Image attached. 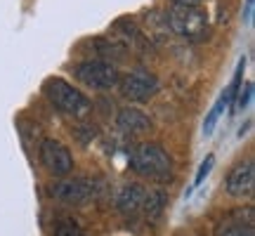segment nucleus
I'll list each match as a JSON object with an SVG mask.
<instances>
[{"instance_id":"f257e3e1","label":"nucleus","mask_w":255,"mask_h":236,"mask_svg":"<svg viewBox=\"0 0 255 236\" xmlns=\"http://www.w3.org/2000/svg\"><path fill=\"white\" fill-rule=\"evenodd\" d=\"M165 21L175 36L184 38L189 43H199L206 40L210 31L208 14L201 7H182V5H173L165 14Z\"/></svg>"},{"instance_id":"f03ea898","label":"nucleus","mask_w":255,"mask_h":236,"mask_svg":"<svg viewBox=\"0 0 255 236\" xmlns=\"http://www.w3.org/2000/svg\"><path fill=\"white\" fill-rule=\"evenodd\" d=\"M43 90H45L47 100L52 102L62 114H66V116L83 118V116H88L92 109L90 100H88L81 90H76L73 85L62 81V78H50V81H45Z\"/></svg>"},{"instance_id":"7ed1b4c3","label":"nucleus","mask_w":255,"mask_h":236,"mask_svg":"<svg viewBox=\"0 0 255 236\" xmlns=\"http://www.w3.org/2000/svg\"><path fill=\"white\" fill-rule=\"evenodd\" d=\"M130 168L142 177L163 180L173 170V161L158 144H139L130 154Z\"/></svg>"},{"instance_id":"20e7f679","label":"nucleus","mask_w":255,"mask_h":236,"mask_svg":"<svg viewBox=\"0 0 255 236\" xmlns=\"http://www.w3.org/2000/svg\"><path fill=\"white\" fill-rule=\"evenodd\" d=\"M76 78L88 85V88H97V90H109L114 85H119L121 76L119 69L114 64L104 62V59H88L76 66Z\"/></svg>"},{"instance_id":"39448f33","label":"nucleus","mask_w":255,"mask_h":236,"mask_svg":"<svg viewBox=\"0 0 255 236\" xmlns=\"http://www.w3.org/2000/svg\"><path fill=\"white\" fill-rule=\"evenodd\" d=\"M119 85H121V95L128 97L130 102H146L158 92V78L154 73L144 71V69L130 71L126 78H121Z\"/></svg>"},{"instance_id":"423d86ee","label":"nucleus","mask_w":255,"mask_h":236,"mask_svg":"<svg viewBox=\"0 0 255 236\" xmlns=\"http://www.w3.org/2000/svg\"><path fill=\"white\" fill-rule=\"evenodd\" d=\"M38 154H40L43 168H45L50 175H55V177H64V175H69L73 170L71 151H69L62 142H57V139H43Z\"/></svg>"},{"instance_id":"0eeeda50","label":"nucleus","mask_w":255,"mask_h":236,"mask_svg":"<svg viewBox=\"0 0 255 236\" xmlns=\"http://www.w3.org/2000/svg\"><path fill=\"white\" fill-rule=\"evenodd\" d=\"M52 199L64 201V203H71V206H83L85 201L92 199L95 194V184L88 177H76V180H62L57 182L55 187H50L47 191Z\"/></svg>"},{"instance_id":"6e6552de","label":"nucleus","mask_w":255,"mask_h":236,"mask_svg":"<svg viewBox=\"0 0 255 236\" xmlns=\"http://www.w3.org/2000/svg\"><path fill=\"white\" fill-rule=\"evenodd\" d=\"M253 184H255V165L253 161H244L237 163L229 170L227 180H225V191L234 199H244L253 194Z\"/></svg>"},{"instance_id":"1a4fd4ad","label":"nucleus","mask_w":255,"mask_h":236,"mask_svg":"<svg viewBox=\"0 0 255 236\" xmlns=\"http://www.w3.org/2000/svg\"><path fill=\"white\" fill-rule=\"evenodd\" d=\"M244 66H246V59H241V62H239L237 73H234V78H232V85L225 90V95L215 102V107H213V109H210V114L206 116V123H203V132H206V135H210V132H213V127H215V123H218V118L222 116V111H225L229 104L234 102V97H237L239 90H241V76H244Z\"/></svg>"},{"instance_id":"9d476101","label":"nucleus","mask_w":255,"mask_h":236,"mask_svg":"<svg viewBox=\"0 0 255 236\" xmlns=\"http://www.w3.org/2000/svg\"><path fill=\"white\" fill-rule=\"evenodd\" d=\"M146 199V189L142 184H123L116 194V210L126 218H135L142 213Z\"/></svg>"},{"instance_id":"9b49d317","label":"nucleus","mask_w":255,"mask_h":236,"mask_svg":"<svg viewBox=\"0 0 255 236\" xmlns=\"http://www.w3.org/2000/svg\"><path fill=\"white\" fill-rule=\"evenodd\" d=\"M116 127H119L121 132H126V135H142L146 130H151V120H149V116L142 114L139 109L128 107V109L119 111V116H116Z\"/></svg>"},{"instance_id":"f8f14e48","label":"nucleus","mask_w":255,"mask_h":236,"mask_svg":"<svg viewBox=\"0 0 255 236\" xmlns=\"http://www.w3.org/2000/svg\"><path fill=\"white\" fill-rule=\"evenodd\" d=\"M165 194L163 191H146V199H144V208H142V215H144L146 220H158L161 215H163V208H165Z\"/></svg>"},{"instance_id":"ddd939ff","label":"nucleus","mask_w":255,"mask_h":236,"mask_svg":"<svg viewBox=\"0 0 255 236\" xmlns=\"http://www.w3.org/2000/svg\"><path fill=\"white\" fill-rule=\"evenodd\" d=\"M222 236H255L253 232V220H241V222H229L227 227H225V232H222Z\"/></svg>"},{"instance_id":"4468645a","label":"nucleus","mask_w":255,"mask_h":236,"mask_svg":"<svg viewBox=\"0 0 255 236\" xmlns=\"http://www.w3.org/2000/svg\"><path fill=\"white\" fill-rule=\"evenodd\" d=\"M52 236H85V232H83L73 220H62L55 227V234Z\"/></svg>"},{"instance_id":"2eb2a0df","label":"nucleus","mask_w":255,"mask_h":236,"mask_svg":"<svg viewBox=\"0 0 255 236\" xmlns=\"http://www.w3.org/2000/svg\"><path fill=\"white\" fill-rule=\"evenodd\" d=\"M213 163H215V156H206V161H203V163H201L199 173H196V180H194V184H191L189 194H191V191H194V189H196V187H199L201 182H203V177H206V175L210 173V168H213Z\"/></svg>"},{"instance_id":"dca6fc26","label":"nucleus","mask_w":255,"mask_h":236,"mask_svg":"<svg viewBox=\"0 0 255 236\" xmlns=\"http://www.w3.org/2000/svg\"><path fill=\"white\" fill-rule=\"evenodd\" d=\"M241 95H239V100H237V104H234V111H241L244 107L248 104V100H251V95H253V83H248L246 88H241Z\"/></svg>"},{"instance_id":"f3484780","label":"nucleus","mask_w":255,"mask_h":236,"mask_svg":"<svg viewBox=\"0 0 255 236\" xmlns=\"http://www.w3.org/2000/svg\"><path fill=\"white\" fill-rule=\"evenodd\" d=\"M253 2L255 0H246V7H244V21L253 24Z\"/></svg>"},{"instance_id":"a211bd4d","label":"nucleus","mask_w":255,"mask_h":236,"mask_svg":"<svg viewBox=\"0 0 255 236\" xmlns=\"http://www.w3.org/2000/svg\"><path fill=\"white\" fill-rule=\"evenodd\" d=\"M175 5H182V7H199L203 0H173Z\"/></svg>"}]
</instances>
